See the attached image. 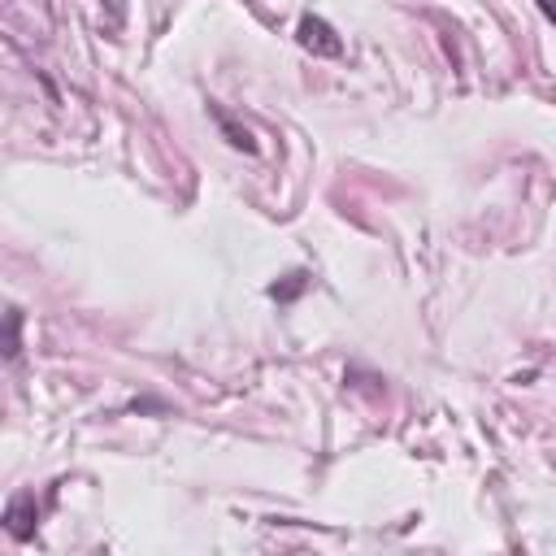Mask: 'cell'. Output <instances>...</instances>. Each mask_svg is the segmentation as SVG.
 Returning <instances> with one entry per match:
<instances>
[{
  "instance_id": "obj_6",
  "label": "cell",
  "mask_w": 556,
  "mask_h": 556,
  "mask_svg": "<svg viewBox=\"0 0 556 556\" xmlns=\"http://www.w3.org/2000/svg\"><path fill=\"white\" fill-rule=\"evenodd\" d=\"M539 9H543L547 22H556V0H539Z\"/></svg>"
},
{
  "instance_id": "obj_3",
  "label": "cell",
  "mask_w": 556,
  "mask_h": 556,
  "mask_svg": "<svg viewBox=\"0 0 556 556\" xmlns=\"http://www.w3.org/2000/svg\"><path fill=\"white\" fill-rule=\"evenodd\" d=\"M222 130L230 135V143H235V148H243V152H252V148H256V143L248 139V130H239V126H235L230 117H222Z\"/></svg>"
},
{
  "instance_id": "obj_4",
  "label": "cell",
  "mask_w": 556,
  "mask_h": 556,
  "mask_svg": "<svg viewBox=\"0 0 556 556\" xmlns=\"http://www.w3.org/2000/svg\"><path fill=\"white\" fill-rule=\"evenodd\" d=\"M17 321H22V313H17V308H9V339H4V356H17Z\"/></svg>"
},
{
  "instance_id": "obj_2",
  "label": "cell",
  "mask_w": 556,
  "mask_h": 556,
  "mask_svg": "<svg viewBox=\"0 0 556 556\" xmlns=\"http://www.w3.org/2000/svg\"><path fill=\"white\" fill-rule=\"evenodd\" d=\"M30 521H35V495L22 491V495L9 500V508H4V526H9L13 539H30V530H35Z\"/></svg>"
},
{
  "instance_id": "obj_5",
  "label": "cell",
  "mask_w": 556,
  "mask_h": 556,
  "mask_svg": "<svg viewBox=\"0 0 556 556\" xmlns=\"http://www.w3.org/2000/svg\"><path fill=\"white\" fill-rule=\"evenodd\" d=\"M300 287H304V274H291V282H287V287H269V295H278V300H291Z\"/></svg>"
},
{
  "instance_id": "obj_1",
  "label": "cell",
  "mask_w": 556,
  "mask_h": 556,
  "mask_svg": "<svg viewBox=\"0 0 556 556\" xmlns=\"http://www.w3.org/2000/svg\"><path fill=\"white\" fill-rule=\"evenodd\" d=\"M300 43L308 48V52H317V56H339L343 52V39L334 35V26L330 22H321V17H300Z\"/></svg>"
}]
</instances>
